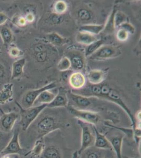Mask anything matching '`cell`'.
<instances>
[{
	"mask_svg": "<svg viewBox=\"0 0 141 158\" xmlns=\"http://www.w3.org/2000/svg\"><path fill=\"white\" fill-rule=\"evenodd\" d=\"M16 104L20 109L21 118L19 124L22 129L24 131L27 130L42 112L48 107L47 104H41L30 108H23L18 102H16Z\"/></svg>",
	"mask_w": 141,
	"mask_h": 158,
	"instance_id": "1",
	"label": "cell"
},
{
	"mask_svg": "<svg viewBox=\"0 0 141 158\" xmlns=\"http://www.w3.org/2000/svg\"><path fill=\"white\" fill-rule=\"evenodd\" d=\"M62 123L55 117L51 115H46L40 118L35 124L36 138H43L49 133L56 130L60 129Z\"/></svg>",
	"mask_w": 141,
	"mask_h": 158,
	"instance_id": "2",
	"label": "cell"
},
{
	"mask_svg": "<svg viewBox=\"0 0 141 158\" xmlns=\"http://www.w3.org/2000/svg\"><path fill=\"white\" fill-rule=\"evenodd\" d=\"M20 129L16 128L14 131L12 137L10 141L1 152L0 155H20L22 156H27L29 155V152H27L25 149L21 147L19 141Z\"/></svg>",
	"mask_w": 141,
	"mask_h": 158,
	"instance_id": "3",
	"label": "cell"
},
{
	"mask_svg": "<svg viewBox=\"0 0 141 158\" xmlns=\"http://www.w3.org/2000/svg\"><path fill=\"white\" fill-rule=\"evenodd\" d=\"M66 108H68V111L77 120L94 126L98 124V122H100L101 117L97 112L77 109L68 105Z\"/></svg>",
	"mask_w": 141,
	"mask_h": 158,
	"instance_id": "4",
	"label": "cell"
},
{
	"mask_svg": "<svg viewBox=\"0 0 141 158\" xmlns=\"http://www.w3.org/2000/svg\"><path fill=\"white\" fill-rule=\"evenodd\" d=\"M121 54L120 48L113 45H102L89 58L92 60L102 61L116 58Z\"/></svg>",
	"mask_w": 141,
	"mask_h": 158,
	"instance_id": "5",
	"label": "cell"
},
{
	"mask_svg": "<svg viewBox=\"0 0 141 158\" xmlns=\"http://www.w3.org/2000/svg\"><path fill=\"white\" fill-rule=\"evenodd\" d=\"M77 123L80 126L82 130L81 146L79 151H77L81 156L86 150L93 146L94 143L95 137L90 128L89 124L80 120H77Z\"/></svg>",
	"mask_w": 141,
	"mask_h": 158,
	"instance_id": "6",
	"label": "cell"
},
{
	"mask_svg": "<svg viewBox=\"0 0 141 158\" xmlns=\"http://www.w3.org/2000/svg\"><path fill=\"white\" fill-rule=\"evenodd\" d=\"M56 84L55 82L50 83L41 88L27 92L22 99V106L23 108H28L33 106L36 99L42 92L45 90L56 88Z\"/></svg>",
	"mask_w": 141,
	"mask_h": 158,
	"instance_id": "7",
	"label": "cell"
},
{
	"mask_svg": "<svg viewBox=\"0 0 141 158\" xmlns=\"http://www.w3.org/2000/svg\"><path fill=\"white\" fill-rule=\"evenodd\" d=\"M68 106H72L77 109L82 110H88L89 107L91 106L92 103L90 98L86 97L83 95L74 94L73 92H71L68 94Z\"/></svg>",
	"mask_w": 141,
	"mask_h": 158,
	"instance_id": "8",
	"label": "cell"
},
{
	"mask_svg": "<svg viewBox=\"0 0 141 158\" xmlns=\"http://www.w3.org/2000/svg\"><path fill=\"white\" fill-rule=\"evenodd\" d=\"M67 56L71 62V68L77 72L84 69L85 66V56L80 51L74 49L68 51Z\"/></svg>",
	"mask_w": 141,
	"mask_h": 158,
	"instance_id": "9",
	"label": "cell"
},
{
	"mask_svg": "<svg viewBox=\"0 0 141 158\" xmlns=\"http://www.w3.org/2000/svg\"><path fill=\"white\" fill-rule=\"evenodd\" d=\"M18 118L19 114L15 112L8 113L2 112L0 117V129L5 133L10 132L13 129Z\"/></svg>",
	"mask_w": 141,
	"mask_h": 158,
	"instance_id": "10",
	"label": "cell"
},
{
	"mask_svg": "<svg viewBox=\"0 0 141 158\" xmlns=\"http://www.w3.org/2000/svg\"><path fill=\"white\" fill-rule=\"evenodd\" d=\"M92 129L94 132V147L100 150L113 151L111 143L106 137L98 131L97 127L92 125Z\"/></svg>",
	"mask_w": 141,
	"mask_h": 158,
	"instance_id": "11",
	"label": "cell"
},
{
	"mask_svg": "<svg viewBox=\"0 0 141 158\" xmlns=\"http://www.w3.org/2000/svg\"><path fill=\"white\" fill-rule=\"evenodd\" d=\"M68 105V93L63 89H60L56 97L52 102L48 105L50 108H63L67 107Z\"/></svg>",
	"mask_w": 141,
	"mask_h": 158,
	"instance_id": "12",
	"label": "cell"
},
{
	"mask_svg": "<svg viewBox=\"0 0 141 158\" xmlns=\"http://www.w3.org/2000/svg\"><path fill=\"white\" fill-rule=\"evenodd\" d=\"M69 84L74 90H78L85 86L86 77L81 72H75L72 73L68 78Z\"/></svg>",
	"mask_w": 141,
	"mask_h": 158,
	"instance_id": "13",
	"label": "cell"
},
{
	"mask_svg": "<svg viewBox=\"0 0 141 158\" xmlns=\"http://www.w3.org/2000/svg\"><path fill=\"white\" fill-rule=\"evenodd\" d=\"M52 90H47L42 92L36 100L33 106H39L41 104L48 105L50 103L52 102V101L55 98L58 92V91L56 92L53 91Z\"/></svg>",
	"mask_w": 141,
	"mask_h": 158,
	"instance_id": "14",
	"label": "cell"
},
{
	"mask_svg": "<svg viewBox=\"0 0 141 158\" xmlns=\"http://www.w3.org/2000/svg\"><path fill=\"white\" fill-rule=\"evenodd\" d=\"M27 62L25 58H21L13 62L12 67L11 80H13L21 77L23 73L24 68Z\"/></svg>",
	"mask_w": 141,
	"mask_h": 158,
	"instance_id": "15",
	"label": "cell"
},
{
	"mask_svg": "<svg viewBox=\"0 0 141 158\" xmlns=\"http://www.w3.org/2000/svg\"><path fill=\"white\" fill-rule=\"evenodd\" d=\"M13 85L11 83H7L4 85L2 90L0 91V105L6 104L12 99Z\"/></svg>",
	"mask_w": 141,
	"mask_h": 158,
	"instance_id": "16",
	"label": "cell"
},
{
	"mask_svg": "<svg viewBox=\"0 0 141 158\" xmlns=\"http://www.w3.org/2000/svg\"><path fill=\"white\" fill-rule=\"evenodd\" d=\"M105 77L103 71L99 69H94L89 71L87 74V78L91 85H99L102 83Z\"/></svg>",
	"mask_w": 141,
	"mask_h": 158,
	"instance_id": "17",
	"label": "cell"
},
{
	"mask_svg": "<svg viewBox=\"0 0 141 158\" xmlns=\"http://www.w3.org/2000/svg\"><path fill=\"white\" fill-rule=\"evenodd\" d=\"M123 137L122 135H115L109 140L112 147L113 151L114 152L117 158H122V147Z\"/></svg>",
	"mask_w": 141,
	"mask_h": 158,
	"instance_id": "18",
	"label": "cell"
},
{
	"mask_svg": "<svg viewBox=\"0 0 141 158\" xmlns=\"http://www.w3.org/2000/svg\"><path fill=\"white\" fill-rule=\"evenodd\" d=\"M104 28L103 24H85L81 25L79 32H84L92 34L94 35H97L102 32Z\"/></svg>",
	"mask_w": 141,
	"mask_h": 158,
	"instance_id": "19",
	"label": "cell"
},
{
	"mask_svg": "<svg viewBox=\"0 0 141 158\" xmlns=\"http://www.w3.org/2000/svg\"><path fill=\"white\" fill-rule=\"evenodd\" d=\"M0 36L4 45H10L14 41V35L12 31L6 25L0 27Z\"/></svg>",
	"mask_w": 141,
	"mask_h": 158,
	"instance_id": "20",
	"label": "cell"
},
{
	"mask_svg": "<svg viewBox=\"0 0 141 158\" xmlns=\"http://www.w3.org/2000/svg\"><path fill=\"white\" fill-rule=\"evenodd\" d=\"M76 40L77 43L81 45L88 46L96 41L97 38L95 35L84 32H79L77 34Z\"/></svg>",
	"mask_w": 141,
	"mask_h": 158,
	"instance_id": "21",
	"label": "cell"
},
{
	"mask_svg": "<svg viewBox=\"0 0 141 158\" xmlns=\"http://www.w3.org/2000/svg\"><path fill=\"white\" fill-rule=\"evenodd\" d=\"M40 157L41 158H62V153L57 147L51 145L45 147Z\"/></svg>",
	"mask_w": 141,
	"mask_h": 158,
	"instance_id": "22",
	"label": "cell"
},
{
	"mask_svg": "<svg viewBox=\"0 0 141 158\" xmlns=\"http://www.w3.org/2000/svg\"><path fill=\"white\" fill-rule=\"evenodd\" d=\"M45 148V144L43 138L38 139L36 141L32 150L29 152V155H31L32 158L41 156Z\"/></svg>",
	"mask_w": 141,
	"mask_h": 158,
	"instance_id": "23",
	"label": "cell"
},
{
	"mask_svg": "<svg viewBox=\"0 0 141 158\" xmlns=\"http://www.w3.org/2000/svg\"><path fill=\"white\" fill-rule=\"evenodd\" d=\"M47 38L48 41L50 42L52 44L57 46L64 45L68 42V40L67 39L63 37L55 32L48 34Z\"/></svg>",
	"mask_w": 141,
	"mask_h": 158,
	"instance_id": "24",
	"label": "cell"
},
{
	"mask_svg": "<svg viewBox=\"0 0 141 158\" xmlns=\"http://www.w3.org/2000/svg\"><path fill=\"white\" fill-rule=\"evenodd\" d=\"M116 11H117V10H116V7H114L113 9L111 15H110L106 25H104V28L103 32H104L105 34H112L114 32V31L116 30L115 27L114 16Z\"/></svg>",
	"mask_w": 141,
	"mask_h": 158,
	"instance_id": "25",
	"label": "cell"
},
{
	"mask_svg": "<svg viewBox=\"0 0 141 158\" xmlns=\"http://www.w3.org/2000/svg\"><path fill=\"white\" fill-rule=\"evenodd\" d=\"M104 40L103 39L97 40L96 41L94 42L93 43L86 46L85 50V57H89L93 54L95 52H96L100 47L103 45Z\"/></svg>",
	"mask_w": 141,
	"mask_h": 158,
	"instance_id": "26",
	"label": "cell"
},
{
	"mask_svg": "<svg viewBox=\"0 0 141 158\" xmlns=\"http://www.w3.org/2000/svg\"><path fill=\"white\" fill-rule=\"evenodd\" d=\"M77 16L81 21L86 22L92 20L93 18V13L86 8H81L77 12Z\"/></svg>",
	"mask_w": 141,
	"mask_h": 158,
	"instance_id": "27",
	"label": "cell"
},
{
	"mask_svg": "<svg viewBox=\"0 0 141 158\" xmlns=\"http://www.w3.org/2000/svg\"><path fill=\"white\" fill-rule=\"evenodd\" d=\"M129 22V19L126 15L121 11H116L114 16V24L115 29H118L122 24Z\"/></svg>",
	"mask_w": 141,
	"mask_h": 158,
	"instance_id": "28",
	"label": "cell"
},
{
	"mask_svg": "<svg viewBox=\"0 0 141 158\" xmlns=\"http://www.w3.org/2000/svg\"><path fill=\"white\" fill-rule=\"evenodd\" d=\"M71 68V64L69 59L64 56L61 58L57 64V69L61 72H65L70 70Z\"/></svg>",
	"mask_w": 141,
	"mask_h": 158,
	"instance_id": "29",
	"label": "cell"
},
{
	"mask_svg": "<svg viewBox=\"0 0 141 158\" xmlns=\"http://www.w3.org/2000/svg\"><path fill=\"white\" fill-rule=\"evenodd\" d=\"M68 9V5L64 1H57L54 4V11L56 15H63Z\"/></svg>",
	"mask_w": 141,
	"mask_h": 158,
	"instance_id": "30",
	"label": "cell"
},
{
	"mask_svg": "<svg viewBox=\"0 0 141 158\" xmlns=\"http://www.w3.org/2000/svg\"><path fill=\"white\" fill-rule=\"evenodd\" d=\"M12 22L14 25H16L18 27H24L27 23L25 17L20 15H15L12 19Z\"/></svg>",
	"mask_w": 141,
	"mask_h": 158,
	"instance_id": "31",
	"label": "cell"
},
{
	"mask_svg": "<svg viewBox=\"0 0 141 158\" xmlns=\"http://www.w3.org/2000/svg\"><path fill=\"white\" fill-rule=\"evenodd\" d=\"M8 53L10 57L12 58H18L23 56V52L16 47H12L9 49Z\"/></svg>",
	"mask_w": 141,
	"mask_h": 158,
	"instance_id": "32",
	"label": "cell"
},
{
	"mask_svg": "<svg viewBox=\"0 0 141 158\" xmlns=\"http://www.w3.org/2000/svg\"><path fill=\"white\" fill-rule=\"evenodd\" d=\"M129 33L123 29L118 28L116 32L117 39L121 42L126 41L129 38Z\"/></svg>",
	"mask_w": 141,
	"mask_h": 158,
	"instance_id": "33",
	"label": "cell"
},
{
	"mask_svg": "<svg viewBox=\"0 0 141 158\" xmlns=\"http://www.w3.org/2000/svg\"><path fill=\"white\" fill-rule=\"evenodd\" d=\"M100 150H91L88 151L86 155V158H103L102 152Z\"/></svg>",
	"mask_w": 141,
	"mask_h": 158,
	"instance_id": "34",
	"label": "cell"
},
{
	"mask_svg": "<svg viewBox=\"0 0 141 158\" xmlns=\"http://www.w3.org/2000/svg\"><path fill=\"white\" fill-rule=\"evenodd\" d=\"M35 59L39 63H43L48 59V53L47 51L37 52L35 54Z\"/></svg>",
	"mask_w": 141,
	"mask_h": 158,
	"instance_id": "35",
	"label": "cell"
},
{
	"mask_svg": "<svg viewBox=\"0 0 141 158\" xmlns=\"http://www.w3.org/2000/svg\"><path fill=\"white\" fill-rule=\"evenodd\" d=\"M118 28L123 29L129 33V34H134L135 31V27L133 26L132 24L129 23V22H126L125 23L122 24V25H120L119 27H118Z\"/></svg>",
	"mask_w": 141,
	"mask_h": 158,
	"instance_id": "36",
	"label": "cell"
},
{
	"mask_svg": "<svg viewBox=\"0 0 141 158\" xmlns=\"http://www.w3.org/2000/svg\"><path fill=\"white\" fill-rule=\"evenodd\" d=\"M50 22L53 24H59L61 23L63 21L62 15H56L54 13L53 15L50 17Z\"/></svg>",
	"mask_w": 141,
	"mask_h": 158,
	"instance_id": "37",
	"label": "cell"
},
{
	"mask_svg": "<svg viewBox=\"0 0 141 158\" xmlns=\"http://www.w3.org/2000/svg\"><path fill=\"white\" fill-rule=\"evenodd\" d=\"M6 77V69L3 63L0 62V82L5 79Z\"/></svg>",
	"mask_w": 141,
	"mask_h": 158,
	"instance_id": "38",
	"label": "cell"
},
{
	"mask_svg": "<svg viewBox=\"0 0 141 158\" xmlns=\"http://www.w3.org/2000/svg\"><path fill=\"white\" fill-rule=\"evenodd\" d=\"M8 19H9L8 16L5 13L0 12V27L4 25V24L6 23L8 20Z\"/></svg>",
	"mask_w": 141,
	"mask_h": 158,
	"instance_id": "39",
	"label": "cell"
},
{
	"mask_svg": "<svg viewBox=\"0 0 141 158\" xmlns=\"http://www.w3.org/2000/svg\"><path fill=\"white\" fill-rule=\"evenodd\" d=\"M26 21H27V23L29 22V23H31V22H32L35 19V16H34V15L33 14L32 12H29L28 13H27L25 17Z\"/></svg>",
	"mask_w": 141,
	"mask_h": 158,
	"instance_id": "40",
	"label": "cell"
},
{
	"mask_svg": "<svg viewBox=\"0 0 141 158\" xmlns=\"http://www.w3.org/2000/svg\"><path fill=\"white\" fill-rule=\"evenodd\" d=\"M6 146L5 143L0 140V154H1V152L3 151V150L4 149V148H5Z\"/></svg>",
	"mask_w": 141,
	"mask_h": 158,
	"instance_id": "41",
	"label": "cell"
},
{
	"mask_svg": "<svg viewBox=\"0 0 141 158\" xmlns=\"http://www.w3.org/2000/svg\"><path fill=\"white\" fill-rule=\"evenodd\" d=\"M103 158H116V156H115V157L114 156H113L112 154L111 153H109V155H104V156Z\"/></svg>",
	"mask_w": 141,
	"mask_h": 158,
	"instance_id": "42",
	"label": "cell"
},
{
	"mask_svg": "<svg viewBox=\"0 0 141 158\" xmlns=\"http://www.w3.org/2000/svg\"><path fill=\"white\" fill-rule=\"evenodd\" d=\"M80 155H79L78 152L76 151L73 153L72 158H80Z\"/></svg>",
	"mask_w": 141,
	"mask_h": 158,
	"instance_id": "43",
	"label": "cell"
},
{
	"mask_svg": "<svg viewBox=\"0 0 141 158\" xmlns=\"http://www.w3.org/2000/svg\"><path fill=\"white\" fill-rule=\"evenodd\" d=\"M1 158H11L10 155H4V156H1Z\"/></svg>",
	"mask_w": 141,
	"mask_h": 158,
	"instance_id": "44",
	"label": "cell"
},
{
	"mask_svg": "<svg viewBox=\"0 0 141 158\" xmlns=\"http://www.w3.org/2000/svg\"><path fill=\"white\" fill-rule=\"evenodd\" d=\"M14 158H19L18 155H15V156H14Z\"/></svg>",
	"mask_w": 141,
	"mask_h": 158,
	"instance_id": "45",
	"label": "cell"
}]
</instances>
